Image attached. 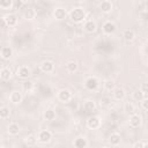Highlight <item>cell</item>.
<instances>
[{
  "label": "cell",
  "instance_id": "cell-31",
  "mask_svg": "<svg viewBox=\"0 0 148 148\" xmlns=\"http://www.w3.org/2000/svg\"><path fill=\"white\" fill-rule=\"evenodd\" d=\"M34 89V83L31 82V81H25L24 83H23V90H25V91H31Z\"/></svg>",
  "mask_w": 148,
  "mask_h": 148
},
{
  "label": "cell",
  "instance_id": "cell-1",
  "mask_svg": "<svg viewBox=\"0 0 148 148\" xmlns=\"http://www.w3.org/2000/svg\"><path fill=\"white\" fill-rule=\"evenodd\" d=\"M69 18L74 23H80L86 18V12L82 8H74L69 13Z\"/></svg>",
  "mask_w": 148,
  "mask_h": 148
},
{
  "label": "cell",
  "instance_id": "cell-28",
  "mask_svg": "<svg viewBox=\"0 0 148 148\" xmlns=\"http://www.w3.org/2000/svg\"><path fill=\"white\" fill-rule=\"evenodd\" d=\"M133 98L135 101H138V102H141L145 98V92L141 89H139V90H136V91L133 92Z\"/></svg>",
  "mask_w": 148,
  "mask_h": 148
},
{
  "label": "cell",
  "instance_id": "cell-33",
  "mask_svg": "<svg viewBox=\"0 0 148 148\" xmlns=\"http://www.w3.org/2000/svg\"><path fill=\"white\" fill-rule=\"evenodd\" d=\"M125 109H126L127 112H131V113H133V112L135 111V108H134V105H133L131 102H127V103L125 104Z\"/></svg>",
  "mask_w": 148,
  "mask_h": 148
},
{
  "label": "cell",
  "instance_id": "cell-7",
  "mask_svg": "<svg viewBox=\"0 0 148 148\" xmlns=\"http://www.w3.org/2000/svg\"><path fill=\"white\" fill-rule=\"evenodd\" d=\"M84 87H86L88 90H95V89H97V87H98V80H97L96 77H94V76H90V77H88V79L86 80Z\"/></svg>",
  "mask_w": 148,
  "mask_h": 148
},
{
  "label": "cell",
  "instance_id": "cell-17",
  "mask_svg": "<svg viewBox=\"0 0 148 148\" xmlns=\"http://www.w3.org/2000/svg\"><path fill=\"white\" fill-rule=\"evenodd\" d=\"M83 109H84L87 112H92V111H95V109H96V103H95L94 101H91V99H87V101H84V103H83Z\"/></svg>",
  "mask_w": 148,
  "mask_h": 148
},
{
  "label": "cell",
  "instance_id": "cell-36",
  "mask_svg": "<svg viewBox=\"0 0 148 148\" xmlns=\"http://www.w3.org/2000/svg\"><path fill=\"white\" fill-rule=\"evenodd\" d=\"M140 89H141L145 94H146V92H148V82H142V83H141Z\"/></svg>",
  "mask_w": 148,
  "mask_h": 148
},
{
  "label": "cell",
  "instance_id": "cell-39",
  "mask_svg": "<svg viewBox=\"0 0 148 148\" xmlns=\"http://www.w3.org/2000/svg\"><path fill=\"white\" fill-rule=\"evenodd\" d=\"M145 147H148V143H145Z\"/></svg>",
  "mask_w": 148,
  "mask_h": 148
},
{
  "label": "cell",
  "instance_id": "cell-10",
  "mask_svg": "<svg viewBox=\"0 0 148 148\" xmlns=\"http://www.w3.org/2000/svg\"><path fill=\"white\" fill-rule=\"evenodd\" d=\"M9 99H10L12 103H14V104H18V103L22 102V94H21L20 91H17V90H14V91L10 92V95H9Z\"/></svg>",
  "mask_w": 148,
  "mask_h": 148
},
{
  "label": "cell",
  "instance_id": "cell-32",
  "mask_svg": "<svg viewBox=\"0 0 148 148\" xmlns=\"http://www.w3.org/2000/svg\"><path fill=\"white\" fill-rule=\"evenodd\" d=\"M104 88H105V90H111V89L114 88V83L111 80H106L104 82Z\"/></svg>",
  "mask_w": 148,
  "mask_h": 148
},
{
  "label": "cell",
  "instance_id": "cell-22",
  "mask_svg": "<svg viewBox=\"0 0 148 148\" xmlns=\"http://www.w3.org/2000/svg\"><path fill=\"white\" fill-rule=\"evenodd\" d=\"M13 56V50L9 46H3L1 49V57L3 59H9Z\"/></svg>",
  "mask_w": 148,
  "mask_h": 148
},
{
  "label": "cell",
  "instance_id": "cell-23",
  "mask_svg": "<svg viewBox=\"0 0 148 148\" xmlns=\"http://www.w3.org/2000/svg\"><path fill=\"white\" fill-rule=\"evenodd\" d=\"M125 90L124 89H121V88H117V89H114V91H113V97L117 99V101H121V99H124L125 98Z\"/></svg>",
  "mask_w": 148,
  "mask_h": 148
},
{
  "label": "cell",
  "instance_id": "cell-6",
  "mask_svg": "<svg viewBox=\"0 0 148 148\" xmlns=\"http://www.w3.org/2000/svg\"><path fill=\"white\" fill-rule=\"evenodd\" d=\"M16 75L21 79H28L30 75H31V71L29 67L27 66H21L16 69Z\"/></svg>",
  "mask_w": 148,
  "mask_h": 148
},
{
  "label": "cell",
  "instance_id": "cell-19",
  "mask_svg": "<svg viewBox=\"0 0 148 148\" xmlns=\"http://www.w3.org/2000/svg\"><path fill=\"white\" fill-rule=\"evenodd\" d=\"M7 132H8L10 135H17L18 132H20V126H18V124H16V123H12V124H9Z\"/></svg>",
  "mask_w": 148,
  "mask_h": 148
},
{
  "label": "cell",
  "instance_id": "cell-15",
  "mask_svg": "<svg viewBox=\"0 0 148 148\" xmlns=\"http://www.w3.org/2000/svg\"><path fill=\"white\" fill-rule=\"evenodd\" d=\"M87 146H88V141L83 136H79L74 140V147L76 148H86Z\"/></svg>",
  "mask_w": 148,
  "mask_h": 148
},
{
  "label": "cell",
  "instance_id": "cell-35",
  "mask_svg": "<svg viewBox=\"0 0 148 148\" xmlns=\"http://www.w3.org/2000/svg\"><path fill=\"white\" fill-rule=\"evenodd\" d=\"M141 106H142L143 110L148 111V98H143V99L141 101Z\"/></svg>",
  "mask_w": 148,
  "mask_h": 148
},
{
  "label": "cell",
  "instance_id": "cell-5",
  "mask_svg": "<svg viewBox=\"0 0 148 148\" xmlns=\"http://www.w3.org/2000/svg\"><path fill=\"white\" fill-rule=\"evenodd\" d=\"M116 29H117V27H116V24H114L112 21H106V22H104V24H103V27H102V30H103V32H104L105 35H111V34H113V32L116 31Z\"/></svg>",
  "mask_w": 148,
  "mask_h": 148
},
{
  "label": "cell",
  "instance_id": "cell-34",
  "mask_svg": "<svg viewBox=\"0 0 148 148\" xmlns=\"http://www.w3.org/2000/svg\"><path fill=\"white\" fill-rule=\"evenodd\" d=\"M14 8L15 9H20L22 6H23V1L22 0H14Z\"/></svg>",
  "mask_w": 148,
  "mask_h": 148
},
{
  "label": "cell",
  "instance_id": "cell-2",
  "mask_svg": "<svg viewBox=\"0 0 148 148\" xmlns=\"http://www.w3.org/2000/svg\"><path fill=\"white\" fill-rule=\"evenodd\" d=\"M37 139H38V141H39L40 143H47V142H50L51 139H52V133H51L50 131H47V130H43V131H40V132L38 133Z\"/></svg>",
  "mask_w": 148,
  "mask_h": 148
},
{
  "label": "cell",
  "instance_id": "cell-24",
  "mask_svg": "<svg viewBox=\"0 0 148 148\" xmlns=\"http://www.w3.org/2000/svg\"><path fill=\"white\" fill-rule=\"evenodd\" d=\"M123 37H124V39H125L126 42H131V40L134 39L135 34H134L133 30H131V29H126V30L124 31V34H123Z\"/></svg>",
  "mask_w": 148,
  "mask_h": 148
},
{
  "label": "cell",
  "instance_id": "cell-4",
  "mask_svg": "<svg viewBox=\"0 0 148 148\" xmlns=\"http://www.w3.org/2000/svg\"><path fill=\"white\" fill-rule=\"evenodd\" d=\"M87 126H88L89 128H91V130L98 128V127L101 126V119H99V117H97V116H91V117H89L88 120H87Z\"/></svg>",
  "mask_w": 148,
  "mask_h": 148
},
{
  "label": "cell",
  "instance_id": "cell-29",
  "mask_svg": "<svg viewBox=\"0 0 148 148\" xmlns=\"http://www.w3.org/2000/svg\"><path fill=\"white\" fill-rule=\"evenodd\" d=\"M37 141H38V139H37L36 136H34V135H29V136H27V138L24 139V142H25V145H28V146H35Z\"/></svg>",
  "mask_w": 148,
  "mask_h": 148
},
{
  "label": "cell",
  "instance_id": "cell-37",
  "mask_svg": "<svg viewBox=\"0 0 148 148\" xmlns=\"http://www.w3.org/2000/svg\"><path fill=\"white\" fill-rule=\"evenodd\" d=\"M140 16H141V18L142 20H148V10H143V12H141L140 13Z\"/></svg>",
  "mask_w": 148,
  "mask_h": 148
},
{
  "label": "cell",
  "instance_id": "cell-12",
  "mask_svg": "<svg viewBox=\"0 0 148 148\" xmlns=\"http://www.w3.org/2000/svg\"><path fill=\"white\" fill-rule=\"evenodd\" d=\"M66 14H67L66 9L65 8H61V7H58V8H56L53 10V16L57 20H64L66 17Z\"/></svg>",
  "mask_w": 148,
  "mask_h": 148
},
{
  "label": "cell",
  "instance_id": "cell-14",
  "mask_svg": "<svg viewBox=\"0 0 148 148\" xmlns=\"http://www.w3.org/2000/svg\"><path fill=\"white\" fill-rule=\"evenodd\" d=\"M99 8H101V10H102L103 13H106V14H108V13H110V12L112 10L113 6H112V2H111V1H109V0H104V1L101 2Z\"/></svg>",
  "mask_w": 148,
  "mask_h": 148
},
{
  "label": "cell",
  "instance_id": "cell-11",
  "mask_svg": "<svg viewBox=\"0 0 148 148\" xmlns=\"http://www.w3.org/2000/svg\"><path fill=\"white\" fill-rule=\"evenodd\" d=\"M8 27H14L16 23H17V18H16V16L14 15V14H7L5 17H3V20H2Z\"/></svg>",
  "mask_w": 148,
  "mask_h": 148
},
{
  "label": "cell",
  "instance_id": "cell-38",
  "mask_svg": "<svg viewBox=\"0 0 148 148\" xmlns=\"http://www.w3.org/2000/svg\"><path fill=\"white\" fill-rule=\"evenodd\" d=\"M133 147L134 148H142V147H145V142H135L134 145H133Z\"/></svg>",
  "mask_w": 148,
  "mask_h": 148
},
{
  "label": "cell",
  "instance_id": "cell-25",
  "mask_svg": "<svg viewBox=\"0 0 148 148\" xmlns=\"http://www.w3.org/2000/svg\"><path fill=\"white\" fill-rule=\"evenodd\" d=\"M9 116H10V109L8 106H1L0 108V118L7 119Z\"/></svg>",
  "mask_w": 148,
  "mask_h": 148
},
{
  "label": "cell",
  "instance_id": "cell-21",
  "mask_svg": "<svg viewBox=\"0 0 148 148\" xmlns=\"http://www.w3.org/2000/svg\"><path fill=\"white\" fill-rule=\"evenodd\" d=\"M23 16L27 20H34L36 17V10L34 8H27L23 13Z\"/></svg>",
  "mask_w": 148,
  "mask_h": 148
},
{
  "label": "cell",
  "instance_id": "cell-8",
  "mask_svg": "<svg viewBox=\"0 0 148 148\" xmlns=\"http://www.w3.org/2000/svg\"><path fill=\"white\" fill-rule=\"evenodd\" d=\"M40 71L43 73H52L54 71V64L50 60H44L40 64Z\"/></svg>",
  "mask_w": 148,
  "mask_h": 148
},
{
  "label": "cell",
  "instance_id": "cell-30",
  "mask_svg": "<svg viewBox=\"0 0 148 148\" xmlns=\"http://www.w3.org/2000/svg\"><path fill=\"white\" fill-rule=\"evenodd\" d=\"M111 103V97L110 96H103L101 99H99V104L103 105V106H106Z\"/></svg>",
  "mask_w": 148,
  "mask_h": 148
},
{
  "label": "cell",
  "instance_id": "cell-18",
  "mask_svg": "<svg viewBox=\"0 0 148 148\" xmlns=\"http://www.w3.org/2000/svg\"><path fill=\"white\" fill-rule=\"evenodd\" d=\"M109 140H110V143H111V145L118 146V145L120 143V141H121V136H120L119 133H111Z\"/></svg>",
  "mask_w": 148,
  "mask_h": 148
},
{
  "label": "cell",
  "instance_id": "cell-3",
  "mask_svg": "<svg viewBox=\"0 0 148 148\" xmlns=\"http://www.w3.org/2000/svg\"><path fill=\"white\" fill-rule=\"evenodd\" d=\"M58 98H59L60 102L67 103V102H69L71 98H72V92H71L68 89H61V90H59V92H58Z\"/></svg>",
  "mask_w": 148,
  "mask_h": 148
},
{
  "label": "cell",
  "instance_id": "cell-16",
  "mask_svg": "<svg viewBox=\"0 0 148 148\" xmlns=\"http://www.w3.org/2000/svg\"><path fill=\"white\" fill-rule=\"evenodd\" d=\"M84 30L88 32V34H92V32H95L96 31V29H97V25H96V23L94 22V21H87L86 23H84Z\"/></svg>",
  "mask_w": 148,
  "mask_h": 148
},
{
  "label": "cell",
  "instance_id": "cell-13",
  "mask_svg": "<svg viewBox=\"0 0 148 148\" xmlns=\"http://www.w3.org/2000/svg\"><path fill=\"white\" fill-rule=\"evenodd\" d=\"M12 75H13V72H12L10 68H8V67L1 68V71H0V77H1V80L8 81V80L12 77Z\"/></svg>",
  "mask_w": 148,
  "mask_h": 148
},
{
  "label": "cell",
  "instance_id": "cell-20",
  "mask_svg": "<svg viewBox=\"0 0 148 148\" xmlns=\"http://www.w3.org/2000/svg\"><path fill=\"white\" fill-rule=\"evenodd\" d=\"M43 116H44V119L45 120H49V121L54 120V118H56V111L53 109H46L44 111V114Z\"/></svg>",
  "mask_w": 148,
  "mask_h": 148
},
{
  "label": "cell",
  "instance_id": "cell-9",
  "mask_svg": "<svg viewBox=\"0 0 148 148\" xmlns=\"http://www.w3.org/2000/svg\"><path fill=\"white\" fill-rule=\"evenodd\" d=\"M141 124H142L141 117H140L139 114H136V113H133V114L131 116V118H130V125H131V127L138 128V127L141 126Z\"/></svg>",
  "mask_w": 148,
  "mask_h": 148
},
{
  "label": "cell",
  "instance_id": "cell-26",
  "mask_svg": "<svg viewBox=\"0 0 148 148\" xmlns=\"http://www.w3.org/2000/svg\"><path fill=\"white\" fill-rule=\"evenodd\" d=\"M66 68H67L68 72L74 73V72L77 69V62L74 61V60H71V61H68V62L66 64Z\"/></svg>",
  "mask_w": 148,
  "mask_h": 148
},
{
  "label": "cell",
  "instance_id": "cell-27",
  "mask_svg": "<svg viewBox=\"0 0 148 148\" xmlns=\"http://www.w3.org/2000/svg\"><path fill=\"white\" fill-rule=\"evenodd\" d=\"M14 5V0H0V7L2 9H9Z\"/></svg>",
  "mask_w": 148,
  "mask_h": 148
}]
</instances>
